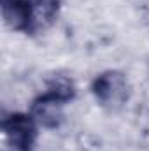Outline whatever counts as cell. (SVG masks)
I'll list each match as a JSON object with an SVG mask.
<instances>
[{"label":"cell","mask_w":149,"mask_h":151,"mask_svg":"<svg viewBox=\"0 0 149 151\" xmlns=\"http://www.w3.org/2000/svg\"><path fill=\"white\" fill-rule=\"evenodd\" d=\"M5 23L23 34H37L58 16L60 0H0Z\"/></svg>","instance_id":"1"},{"label":"cell","mask_w":149,"mask_h":151,"mask_svg":"<svg viewBox=\"0 0 149 151\" xmlns=\"http://www.w3.org/2000/svg\"><path fill=\"white\" fill-rule=\"evenodd\" d=\"M91 91L102 107L116 111L123 107L130 95V86L126 76L119 70H105L95 77Z\"/></svg>","instance_id":"2"},{"label":"cell","mask_w":149,"mask_h":151,"mask_svg":"<svg viewBox=\"0 0 149 151\" xmlns=\"http://www.w3.org/2000/svg\"><path fill=\"white\" fill-rule=\"evenodd\" d=\"M47 91H51L63 102H70L75 97V84L67 76H53L47 81Z\"/></svg>","instance_id":"5"},{"label":"cell","mask_w":149,"mask_h":151,"mask_svg":"<svg viewBox=\"0 0 149 151\" xmlns=\"http://www.w3.org/2000/svg\"><path fill=\"white\" fill-rule=\"evenodd\" d=\"M37 121L32 114L12 113L4 116L2 128L9 144L16 151H32L37 141Z\"/></svg>","instance_id":"3"},{"label":"cell","mask_w":149,"mask_h":151,"mask_svg":"<svg viewBox=\"0 0 149 151\" xmlns=\"http://www.w3.org/2000/svg\"><path fill=\"white\" fill-rule=\"evenodd\" d=\"M67 102H63L62 99H58L56 95H53L51 91L46 90L42 95L34 99V102L30 106V114L34 116V119L40 127L58 128L63 121V106Z\"/></svg>","instance_id":"4"}]
</instances>
